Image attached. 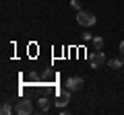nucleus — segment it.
<instances>
[{"label": "nucleus", "mask_w": 124, "mask_h": 115, "mask_svg": "<svg viewBox=\"0 0 124 115\" xmlns=\"http://www.w3.org/2000/svg\"><path fill=\"white\" fill-rule=\"evenodd\" d=\"M70 6L75 10H81V0H70Z\"/></svg>", "instance_id": "nucleus-10"}, {"label": "nucleus", "mask_w": 124, "mask_h": 115, "mask_svg": "<svg viewBox=\"0 0 124 115\" xmlns=\"http://www.w3.org/2000/svg\"><path fill=\"white\" fill-rule=\"evenodd\" d=\"M15 113H19V115H31V113H33V105H31V101H27V99L17 101V105H15Z\"/></svg>", "instance_id": "nucleus-2"}, {"label": "nucleus", "mask_w": 124, "mask_h": 115, "mask_svg": "<svg viewBox=\"0 0 124 115\" xmlns=\"http://www.w3.org/2000/svg\"><path fill=\"white\" fill-rule=\"evenodd\" d=\"M93 47H95V49H101L103 47V39H101V37H93Z\"/></svg>", "instance_id": "nucleus-9"}, {"label": "nucleus", "mask_w": 124, "mask_h": 115, "mask_svg": "<svg viewBox=\"0 0 124 115\" xmlns=\"http://www.w3.org/2000/svg\"><path fill=\"white\" fill-rule=\"evenodd\" d=\"M110 68H124V60H110Z\"/></svg>", "instance_id": "nucleus-8"}, {"label": "nucleus", "mask_w": 124, "mask_h": 115, "mask_svg": "<svg viewBox=\"0 0 124 115\" xmlns=\"http://www.w3.org/2000/svg\"><path fill=\"white\" fill-rule=\"evenodd\" d=\"M83 39H85V41H93V35L87 31V33H83Z\"/></svg>", "instance_id": "nucleus-11"}, {"label": "nucleus", "mask_w": 124, "mask_h": 115, "mask_svg": "<svg viewBox=\"0 0 124 115\" xmlns=\"http://www.w3.org/2000/svg\"><path fill=\"white\" fill-rule=\"evenodd\" d=\"M0 113H2V115H10V113H13V107H10V103H2V107H0Z\"/></svg>", "instance_id": "nucleus-7"}, {"label": "nucleus", "mask_w": 124, "mask_h": 115, "mask_svg": "<svg viewBox=\"0 0 124 115\" xmlns=\"http://www.w3.org/2000/svg\"><path fill=\"white\" fill-rule=\"evenodd\" d=\"M77 21H79V25H83V27H91V25H95V14L93 13H87V10H77Z\"/></svg>", "instance_id": "nucleus-1"}, {"label": "nucleus", "mask_w": 124, "mask_h": 115, "mask_svg": "<svg viewBox=\"0 0 124 115\" xmlns=\"http://www.w3.org/2000/svg\"><path fill=\"white\" fill-rule=\"evenodd\" d=\"M66 89L70 90V93L81 90V89H83V78H81V76H70V78L66 80Z\"/></svg>", "instance_id": "nucleus-4"}, {"label": "nucleus", "mask_w": 124, "mask_h": 115, "mask_svg": "<svg viewBox=\"0 0 124 115\" xmlns=\"http://www.w3.org/2000/svg\"><path fill=\"white\" fill-rule=\"evenodd\" d=\"M68 101H70V90H64V93H60L58 95V99H56V105L58 107H66L68 105Z\"/></svg>", "instance_id": "nucleus-5"}, {"label": "nucleus", "mask_w": 124, "mask_h": 115, "mask_svg": "<svg viewBox=\"0 0 124 115\" xmlns=\"http://www.w3.org/2000/svg\"><path fill=\"white\" fill-rule=\"evenodd\" d=\"M120 51H122V56H124V41L120 43Z\"/></svg>", "instance_id": "nucleus-12"}, {"label": "nucleus", "mask_w": 124, "mask_h": 115, "mask_svg": "<svg viewBox=\"0 0 124 115\" xmlns=\"http://www.w3.org/2000/svg\"><path fill=\"white\" fill-rule=\"evenodd\" d=\"M37 105H39L41 111H48V109H50V99H48V97H41L39 101H37Z\"/></svg>", "instance_id": "nucleus-6"}, {"label": "nucleus", "mask_w": 124, "mask_h": 115, "mask_svg": "<svg viewBox=\"0 0 124 115\" xmlns=\"http://www.w3.org/2000/svg\"><path fill=\"white\" fill-rule=\"evenodd\" d=\"M89 60H91V66L93 68H101L103 64H108V60H106V56H103L101 49H95V51L89 56Z\"/></svg>", "instance_id": "nucleus-3"}]
</instances>
